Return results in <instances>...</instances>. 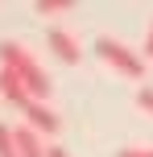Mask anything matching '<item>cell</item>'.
Wrapping results in <instances>:
<instances>
[{"label": "cell", "mask_w": 153, "mask_h": 157, "mask_svg": "<svg viewBox=\"0 0 153 157\" xmlns=\"http://www.w3.org/2000/svg\"><path fill=\"white\" fill-rule=\"evenodd\" d=\"M0 66H8V71L21 75L25 91H29L33 99H41V103L50 99V75L41 71V62L21 46V41H0Z\"/></svg>", "instance_id": "6da1fadb"}, {"label": "cell", "mask_w": 153, "mask_h": 157, "mask_svg": "<svg viewBox=\"0 0 153 157\" xmlns=\"http://www.w3.org/2000/svg\"><path fill=\"white\" fill-rule=\"evenodd\" d=\"M95 54L104 58L108 66H116L124 78H145V58H141L137 50H128L124 41H116V37H99V41H95Z\"/></svg>", "instance_id": "7a4b0ae2"}, {"label": "cell", "mask_w": 153, "mask_h": 157, "mask_svg": "<svg viewBox=\"0 0 153 157\" xmlns=\"http://www.w3.org/2000/svg\"><path fill=\"white\" fill-rule=\"evenodd\" d=\"M13 149H17V157H46L50 145H46L41 132H33V128L21 120V124H13Z\"/></svg>", "instance_id": "3957f363"}, {"label": "cell", "mask_w": 153, "mask_h": 157, "mask_svg": "<svg viewBox=\"0 0 153 157\" xmlns=\"http://www.w3.org/2000/svg\"><path fill=\"white\" fill-rule=\"evenodd\" d=\"M46 46L54 50L58 62H79V58H83V50H79V41H75V33H71V29H62V25H50Z\"/></svg>", "instance_id": "277c9868"}, {"label": "cell", "mask_w": 153, "mask_h": 157, "mask_svg": "<svg viewBox=\"0 0 153 157\" xmlns=\"http://www.w3.org/2000/svg\"><path fill=\"white\" fill-rule=\"evenodd\" d=\"M21 116H25V124L33 128V132H58V128H62V120L54 116V108H50V103H41V99H33V103H25L21 108Z\"/></svg>", "instance_id": "5b68a950"}, {"label": "cell", "mask_w": 153, "mask_h": 157, "mask_svg": "<svg viewBox=\"0 0 153 157\" xmlns=\"http://www.w3.org/2000/svg\"><path fill=\"white\" fill-rule=\"evenodd\" d=\"M0 95H4L13 108H25V103H33V95L25 91L21 75H17V71H8V66H0Z\"/></svg>", "instance_id": "8992f818"}, {"label": "cell", "mask_w": 153, "mask_h": 157, "mask_svg": "<svg viewBox=\"0 0 153 157\" xmlns=\"http://www.w3.org/2000/svg\"><path fill=\"white\" fill-rule=\"evenodd\" d=\"M71 8V0H37V13L41 17H54V13H66Z\"/></svg>", "instance_id": "52a82bcc"}, {"label": "cell", "mask_w": 153, "mask_h": 157, "mask_svg": "<svg viewBox=\"0 0 153 157\" xmlns=\"http://www.w3.org/2000/svg\"><path fill=\"white\" fill-rule=\"evenodd\" d=\"M0 157H17V149H13V128H8V124H0Z\"/></svg>", "instance_id": "ba28073f"}, {"label": "cell", "mask_w": 153, "mask_h": 157, "mask_svg": "<svg viewBox=\"0 0 153 157\" xmlns=\"http://www.w3.org/2000/svg\"><path fill=\"white\" fill-rule=\"evenodd\" d=\"M137 103H141V108L153 116V87H141V91H137Z\"/></svg>", "instance_id": "9c48e42d"}, {"label": "cell", "mask_w": 153, "mask_h": 157, "mask_svg": "<svg viewBox=\"0 0 153 157\" xmlns=\"http://www.w3.org/2000/svg\"><path fill=\"white\" fill-rule=\"evenodd\" d=\"M120 157H153V149H120Z\"/></svg>", "instance_id": "30bf717a"}, {"label": "cell", "mask_w": 153, "mask_h": 157, "mask_svg": "<svg viewBox=\"0 0 153 157\" xmlns=\"http://www.w3.org/2000/svg\"><path fill=\"white\" fill-rule=\"evenodd\" d=\"M145 54L153 58V25H149V33H145Z\"/></svg>", "instance_id": "8fae6325"}, {"label": "cell", "mask_w": 153, "mask_h": 157, "mask_svg": "<svg viewBox=\"0 0 153 157\" xmlns=\"http://www.w3.org/2000/svg\"><path fill=\"white\" fill-rule=\"evenodd\" d=\"M46 157H71V153H66V149H58V145H50V153Z\"/></svg>", "instance_id": "7c38bea8"}]
</instances>
